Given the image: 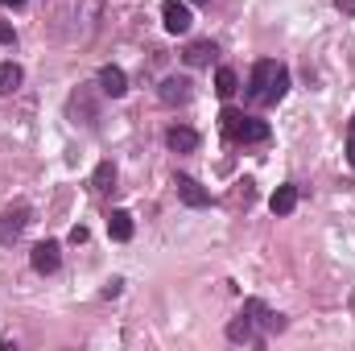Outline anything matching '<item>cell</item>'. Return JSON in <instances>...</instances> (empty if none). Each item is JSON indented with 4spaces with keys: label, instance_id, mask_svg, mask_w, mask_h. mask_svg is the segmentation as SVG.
Here are the masks:
<instances>
[{
    "label": "cell",
    "instance_id": "7402d4cb",
    "mask_svg": "<svg viewBox=\"0 0 355 351\" xmlns=\"http://www.w3.org/2000/svg\"><path fill=\"white\" fill-rule=\"evenodd\" d=\"M0 4H8V8H21V4H25V0H0Z\"/></svg>",
    "mask_w": 355,
    "mask_h": 351
},
{
    "label": "cell",
    "instance_id": "7a4b0ae2",
    "mask_svg": "<svg viewBox=\"0 0 355 351\" xmlns=\"http://www.w3.org/2000/svg\"><path fill=\"white\" fill-rule=\"evenodd\" d=\"M223 137L236 141V145H261V141H268V124L236 112V108H227L223 112Z\"/></svg>",
    "mask_w": 355,
    "mask_h": 351
},
{
    "label": "cell",
    "instance_id": "4fadbf2b",
    "mask_svg": "<svg viewBox=\"0 0 355 351\" xmlns=\"http://www.w3.org/2000/svg\"><path fill=\"white\" fill-rule=\"evenodd\" d=\"M107 236L120 240V244L132 240V215H128V211H112V215H107Z\"/></svg>",
    "mask_w": 355,
    "mask_h": 351
},
{
    "label": "cell",
    "instance_id": "6da1fadb",
    "mask_svg": "<svg viewBox=\"0 0 355 351\" xmlns=\"http://www.w3.org/2000/svg\"><path fill=\"white\" fill-rule=\"evenodd\" d=\"M289 91V71L272 58H261L248 79V103H281Z\"/></svg>",
    "mask_w": 355,
    "mask_h": 351
},
{
    "label": "cell",
    "instance_id": "ac0fdd59",
    "mask_svg": "<svg viewBox=\"0 0 355 351\" xmlns=\"http://www.w3.org/2000/svg\"><path fill=\"white\" fill-rule=\"evenodd\" d=\"M120 289H124V281H120V277H112V281H107V285H103V298H116V293H120Z\"/></svg>",
    "mask_w": 355,
    "mask_h": 351
},
{
    "label": "cell",
    "instance_id": "44dd1931",
    "mask_svg": "<svg viewBox=\"0 0 355 351\" xmlns=\"http://www.w3.org/2000/svg\"><path fill=\"white\" fill-rule=\"evenodd\" d=\"M339 4V12H347V17H355V0H335Z\"/></svg>",
    "mask_w": 355,
    "mask_h": 351
},
{
    "label": "cell",
    "instance_id": "ba28073f",
    "mask_svg": "<svg viewBox=\"0 0 355 351\" xmlns=\"http://www.w3.org/2000/svg\"><path fill=\"white\" fill-rule=\"evenodd\" d=\"M174 190H178V198H182L186 207H207V203H211V194H207V190H202L190 174H178L174 178Z\"/></svg>",
    "mask_w": 355,
    "mask_h": 351
},
{
    "label": "cell",
    "instance_id": "d6986e66",
    "mask_svg": "<svg viewBox=\"0 0 355 351\" xmlns=\"http://www.w3.org/2000/svg\"><path fill=\"white\" fill-rule=\"evenodd\" d=\"M347 162H352V170H355V120H352V128H347Z\"/></svg>",
    "mask_w": 355,
    "mask_h": 351
},
{
    "label": "cell",
    "instance_id": "603a6c76",
    "mask_svg": "<svg viewBox=\"0 0 355 351\" xmlns=\"http://www.w3.org/2000/svg\"><path fill=\"white\" fill-rule=\"evenodd\" d=\"M194 4H207V0H194Z\"/></svg>",
    "mask_w": 355,
    "mask_h": 351
},
{
    "label": "cell",
    "instance_id": "ffe728a7",
    "mask_svg": "<svg viewBox=\"0 0 355 351\" xmlns=\"http://www.w3.org/2000/svg\"><path fill=\"white\" fill-rule=\"evenodd\" d=\"M0 42H4V46H12V42H17V33H12V25H4V21H0Z\"/></svg>",
    "mask_w": 355,
    "mask_h": 351
},
{
    "label": "cell",
    "instance_id": "5bb4252c",
    "mask_svg": "<svg viewBox=\"0 0 355 351\" xmlns=\"http://www.w3.org/2000/svg\"><path fill=\"white\" fill-rule=\"evenodd\" d=\"M21 79H25V71L17 62H0V95H12L21 87Z\"/></svg>",
    "mask_w": 355,
    "mask_h": 351
},
{
    "label": "cell",
    "instance_id": "2e32d148",
    "mask_svg": "<svg viewBox=\"0 0 355 351\" xmlns=\"http://www.w3.org/2000/svg\"><path fill=\"white\" fill-rule=\"evenodd\" d=\"M215 91H219L223 99H232V95L240 91V79H236V71H232V67H219V71H215Z\"/></svg>",
    "mask_w": 355,
    "mask_h": 351
},
{
    "label": "cell",
    "instance_id": "5b68a950",
    "mask_svg": "<svg viewBox=\"0 0 355 351\" xmlns=\"http://www.w3.org/2000/svg\"><path fill=\"white\" fill-rule=\"evenodd\" d=\"M227 339H232V343H261V335H257V318H252L248 310H240V314L227 323Z\"/></svg>",
    "mask_w": 355,
    "mask_h": 351
},
{
    "label": "cell",
    "instance_id": "9a60e30c",
    "mask_svg": "<svg viewBox=\"0 0 355 351\" xmlns=\"http://www.w3.org/2000/svg\"><path fill=\"white\" fill-rule=\"evenodd\" d=\"M215 54H219V50H215V42H194V46L186 50V62H190V67H207Z\"/></svg>",
    "mask_w": 355,
    "mask_h": 351
},
{
    "label": "cell",
    "instance_id": "8fae6325",
    "mask_svg": "<svg viewBox=\"0 0 355 351\" xmlns=\"http://www.w3.org/2000/svg\"><path fill=\"white\" fill-rule=\"evenodd\" d=\"M99 91H103V95H112V99H120V95L128 91L124 71H120V67H103V71H99Z\"/></svg>",
    "mask_w": 355,
    "mask_h": 351
},
{
    "label": "cell",
    "instance_id": "52a82bcc",
    "mask_svg": "<svg viewBox=\"0 0 355 351\" xmlns=\"http://www.w3.org/2000/svg\"><path fill=\"white\" fill-rule=\"evenodd\" d=\"M162 103H170V108H178V103H190V95H194V83L190 79H182V75H170L166 83H162Z\"/></svg>",
    "mask_w": 355,
    "mask_h": 351
},
{
    "label": "cell",
    "instance_id": "277c9868",
    "mask_svg": "<svg viewBox=\"0 0 355 351\" xmlns=\"http://www.w3.org/2000/svg\"><path fill=\"white\" fill-rule=\"evenodd\" d=\"M29 264H33V273H42V277H46V273H54V268L62 264V248H58L54 240H42V244L29 252Z\"/></svg>",
    "mask_w": 355,
    "mask_h": 351
},
{
    "label": "cell",
    "instance_id": "8992f818",
    "mask_svg": "<svg viewBox=\"0 0 355 351\" xmlns=\"http://www.w3.org/2000/svg\"><path fill=\"white\" fill-rule=\"evenodd\" d=\"M25 223H29V207H12V211H4V215H0V244H12V240L25 232Z\"/></svg>",
    "mask_w": 355,
    "mask_h": 351
},
{
    "label": "cell",
    "instance_id": "30bf717a",
    "mask_svg": "<svg viewBox=\"0 0 355 351\" xmlns=\"http://www.w3.org/2000/svg\"><path fill=\"white\" fill-rule=\"evenodd\" d=\"M162 21H166V29H170V33H186L194 17H190V8H186V4H178V0H170V4L162 8Z\"/></svg>",
    "mask_w": 355,
    "mask_h": 351
},
{
    "label": "cell",
    "instance_id": "7c38bea8",
    "mask_svg": "<svg viewBox=\"0 0 355 351\" xmlns=\"http://www.w3.org/2000/svg\"><path fill=\"white\" fill-rule=\"evenodd\" d=\"M268 207H272V215H289V211L297 207V186H293V182L277 186V190H272V198H268Z\"/></svg>",
    "mask_w": 355,
    "mask_h": 351
},
{
    "label": "cell",
    "instance_id": "3957f363",
    "mask_svg": "<svg viewBox=\"0 0 355 351\" xmlns=\"http://www.w3.org/2000/svg\"><path fill=\"white\" fill-rule=\"evenodd\" d=\"M244 310L257 318V327H265L268 335H281V331L289 327V318H285V314H277V310H268L261 298H248V302H244Z\"/></svg>",
    "mask_w": 355,
    "mask_h": 351
},
{
    "label": "cell",
    "instance_id": "9c48e42d",
    "mask_svg": "<svg viewBox=\"0 0 355 351\" xmlns=\"http://www.w3.org/2000/svg\"><path fill=\"white\" fill-rule=\"evenodd\" d=\"M166 145H170L174 153H194V149H198V132L186 128V124H174V128L166 132Z\"/></svg>",
    "mask_w": 355,
    "mask_h": 351
},
{
    "label": "cell",
    "instance_id": "e0dca14e",
    "mask_svg": "<svg viewBox=\"0 0 355 351\" xmlns=\"http://www.w3.org/2000/svg\"><path fill=\"white\" fill-rule=\"evenodd\" d=\"M91 186H95L99 194H107V190L116 186V166H112V162H99L95 174H91Z\"/></svg>",
    "mask_w": 355,
    "mask_h": 351
}]
</instances>
